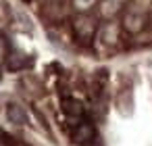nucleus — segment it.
I'll return each instance as SVG.
<instances>
[{
	"label": "nucleus",
	"mask_w": 152,
	"mask_h": 146,
	"mask_svg": "<svg viewBox=\"0 0 152 146\" xmlns=\"http://www.w3.org/2000/svg\"><path fill=\"white\" fill-rule=\"evenodd\" d=\"M75 125V129H73V140L77 142V144H90L92 140H94V127H92V123L90 121H77V123H73Z\"/></svg>",
	"instance_id": "1"
},
{
	"label": "nucleus",
	"mask_w": 152,
	"mask_h": 146,
	"mask_svg": "<svg viewBox=\"0 0 152 146\" xmlns=\"http://www.w3.org/2000/svg\"><path fill=\"white\" fill-rule=\"evenodd\" d=\"M63 111L73 121H81V117H83V104L79 100H75V98H67L63 102Z\"/></svg>",
	"instance_id": "2"
},
{
	"label": "nucleus",
	"mask_w": 152,
	"mask_h": 146,
	"mask_svg": "<svg viewBox=\"0 0 152 146\" xmlns=\"http://www.w3.org/2000/svg\"><path fill=\"white\" fill-rule=\"evenodd\" d=\"M7 117H9L11 123H17V125H25L27 123V113L23 111V106H19L15 102H11L7 106Z\"/></svg>",
	"instance_id": "3"
}]
</instances>
